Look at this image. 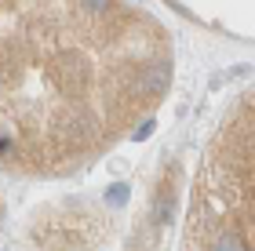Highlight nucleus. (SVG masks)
Segmentation results:
<instances>
[{"instance_id":"obj_1","label":"nucleus","mask_w":255,"mask_h":251,"mask_svg":"<svg viewBox=\"0 0 255 251\" xmlns=\"http://www.w3.org/2000/svg\"><path fill=\"white\" fill-rule=\"evenodd\" d=\"M135 15L88 0H0V164L59 175L149 106L142 73L153 51L131 55Z\"/></svg>"},{"instance_id":"obj_2","label":"nucleus","mask_w":255,"mask_h":251,"mask_svg":"<svg viewBox=\"0 0 255 251\" xmlns=\"http://www.w3.org/2000/svg\"><path fill=\"white\" fill-rule=\"evenodd\" d=\"M128 193H131V189H128L124 182H117V186H110V189H106V200L113 204V208H121V204L128 200Z\"/></svg>"},{"instance_id":"obj_3","label":"nucleus","mask_w":255,"mask_h":251,"mask_svg":"<svg viewBox=\"0 0 255 251\" xmlns=\"http://www.w3.org/2000/svg\"><path fill=\"white\" fill-rule=\"evenodd\" d=\"M153 128H157V120H153V117H149V120L142 124V128H138V131L131 135V142H142V139H149V135H153Z\"/></svg>"},{"instance_id":"obj_4","label":"nucleus","mask_w":255,"mask_h":251,"mask_svg":"<svg viewBox=\"0 0 255 251\" xmlns=\"http://www.w3.org/2000/svg\"><path fill=\"white\" fill-rule=\"evenodd\" d=\"M252 150H255V146H252Z\"/></svg>"}]
</instances>
